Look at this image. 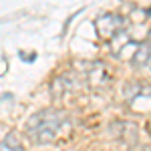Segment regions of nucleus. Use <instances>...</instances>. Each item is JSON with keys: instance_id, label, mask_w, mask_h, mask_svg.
<instances>
[{"instance_id": "1", "label": "nucleus", "mask_w": 151, "mask_h": 151, "mask_svg": "<svg viewBox=\"0 0 151 151\" xmlns=\"http://www.w3.org/2000/svg\"><path fill=\"white\" fill-rule=\"evenodd\" d=\"M67 127V115L57 109H42L28 119L26 133L35 143H52Z\"/></svg>"}, {"instance_id": "2", "label": "nucleus", "mask_w": 151, "mask_h": 151, "mask_svg": "<svg viewBox=\"0 0 151 151\" xmlns=\"http://www.w3.org/2000/svg\"><path fill=\"white\" fill-rule=\"evenodd\" d=\"M95 30H97V36L101 40H113L119 32L125 30V18L121 14H115V12L101 14L95 20Z\"/></svg>"}, {"instance_id": "3", "label": "nucleus", "mask_w": 151, "mask_h": 151, "mask_svg": "<svg viewBox=\"0 0 151 151\" xmlns=\"http://www.w3.org/2000/svg\"><path fill=\"white\" fill-rule=\"evenodd\" d=\"M83 77L87 79V83H89L91 89H107V87L111 85V81H113L109 67H107L105 63H101V60L91 63L89 69H87V73H85Z\"/></svg>"}, {"instance_id": "4", "label": "nucleus", "mask_w": 151, "mask_h": 151, "mask_svg": "<svg viewBox=\"0 0 151 151\" xmlns=\"http://www.w3.org/2000/svg\"><path fill=\"white\" fill-rule=\"evenodd\" d=\"M79 87H81V79H79L77 73H63V75H58L57 79L52 81V85H50L52 95H55L57 99H63V97H67V95H70V93H77Z\"/></svg>"}, {"instance_id": "5", "label": "nucleus", "mask_w": 151, "mask_h": 151, "mask_svg": "<svg viewBox=\"0 0 151 151\" xmlns=\"http://www.w3.org/2000/svg\"><path fill=\"white\" fill-rule=\"evenodd\" d=\"M131 63L139 69H147L149 67V40L145 38L143 42H137L135 45V52L131 57Z\"/></svg>"}, {"instance_id": "6", "label": "nucleus", "mask_w": 151, "mask_h": 151, "mask_svg": "<svg viewBox=\"0 0 151 151\" xmlns=\"http://www.w3.org/2000/svg\"><path fill=\"white\" fill-rule=\"evenodd\" d=\"M8 147H10L12 151H22V147H20V143H18V137L14 135V133H8V137H6V141H4Z\"/></svg>"}]
</instances>
